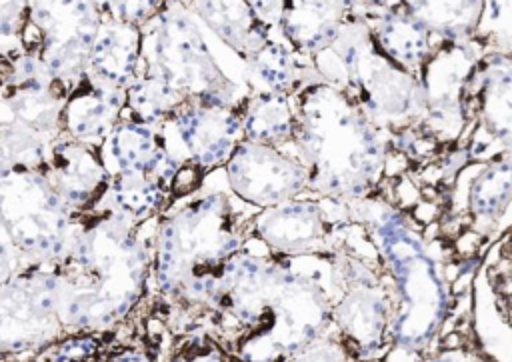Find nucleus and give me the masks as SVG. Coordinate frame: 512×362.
<instances>
[{
  "label": "nucleus",
  "mask_w": 512,
  "mask_h": 362,
  "mask_svg": "<svg viewBox=\"0 0 512 362\" xmlns=\"http://www.w3.org/2000/svg\"><path fill=\"white\" fill-rule=\"evenodd\" d=\"M50 144V140L18 122H0V170L12 166L42 168Z\"/></svg>",
  "instance_id": "c756f323"
},
{
  "label": "nucleus",
  "mask_w": 512,
  "mask_h": 362,
  "mask_svg": "<svg viewBox=\"0 0 512 362\" xmlns=\"http://www.w3.org/2000/svg\"><path fill=\"white\" fill-rule=\"evenodd\" d=\"M398 4L442 42H470L484 14V0H398Z\"/></svg>",
  "instance_id": "bb28decb"
},
{
  "label": "nucleus",
  "mask_w": 512,
  "mask_h": 362,
  "mask_svg": "<svg viewBox=\"0 0 512 362\" xmlns=\"http://www.w3.org/2000/svg\"><path fill=\"white\" fill-rule=\"evenodd\" d=\"M256 12L268 22L272 24L274 28H278V20H280V14H282V2L284 0H248Z\"/></svg>",
  "instance_id": "e433bc0d"
},
{
  "label": "nucleus",
  "mask_w": 512,
  "mask_h": 362,
  "mask_svg": "<svg viewBox=\"0 0 512 362\" xmlns=\"http://www.w3.org/2000/svg\"><path fill=\"white\" fill-rule=\"evenodd\" d=\"M426 362H474V358H472V354H468L460 348H450V350L436 354L434 358H430Z\"/></svg>",
  "instance_id": "58836bf2"
},
{
  "label": "nucleus",
  "mask_w": 512,
  "mask_h": 362,
  "mask_svg": "<svg viewBox=\"0 0 512 362\" xmlns=\"http://www.w3.org/2000/svg\"><path fill=\"white\" fill-rule=\"evenodd\" d=\"M168 4H188L190 0H166Z\"/></svg>",
  "instance_id": "a19ab883"
},
{
  "label": "nucleus",
  "mask_w": 512,
  "mask_h": 362,
  "mask_svg": "<svg viewBox=\"0 0 512 362\" xmlns=\"http://www.w3.org/2000/svg\"><path fill=\"white\" fill-rule=\"evenodd\" d=\"M292 102L294 144L308 168V190L338 202L372 198L388 168L392 136L318 74L302 78Z\"/></svg>",
  "instance_id": "f257e3e1"
},
{
  "label": "nucleus",
  "mask_w": 512,
  "mask_h": 362,
  "mask_svg": "<svg viewBox=\"0 0 512 362\" xmlns=\"http://www.w3.org/2000/svg\"><path fill=\"white\" fill-rule=\"evenodd\" d=\"M246 230L224 192H206L160 220L152 276L164 298L202 306L206 282L244 250Z\"/></svg>",
  "instance_id": "39448f33"
},
{
  "label": "nucleus",
  "mask_w": 512,
  "mask_h": 362,
  "mask_svg": "<svg viewBox=\"0 0 512 362\" xmlns=\"http://www.w3.org/2000/svg\"><path fill=\"white\" fill-rule=\"evenodd\" d=\"M198 16L186 4H166L144 28V68L186 100L240 106L238 84L214 58Z\"/></svg>",
  "instance_id": "0eeeda50"
},
{
  "label": "nucleus",
  "mask_w": 512,
  "mask_h": 362,
  "mask_svg": "<svg viewBox=\"0 0 512 362\" xmlns=\"http://www.w3.org/2000/svg\"><path fill=\"white\" fill-rule=\"evenodd\" d=\"M244 138L282 146L294 140L296 134V108L290 94L252 90L242 106Z\"/></svg>",
  "instance_id": "a878e982"
},
{
  "label": "nucleus",
  "mask_w": 512,
  "mask_h": 362,
  "mask_svg": "<svg viewBox=\"0 0 512 362\" xmlns=\"http://www.w3.org/2000/svg\"><path fill=\"white\" fill-rule=\"evenodd\" d=\"M126 90L114 88L88 72L70 88L64 104V134L88 146L102 148L108 134L122 120Z\"/></svg>",
  "instance_id": "aec40b11"
},
{
  "label": "nucleus",
  "mask_w": 512,
  "mask_h": 362,
  "mask_svg": "<svg viewBox=\"0 0 512 362\" xmlns=\"http://www.w3.org/2000/svg\"><path fill=\"white\" fill-rule=\"evenodd\" d=\"M478 32L496 46L498 54H512V0H484Z\"/></svg>",
  "instance_id": "2f4dec72"
},
{
  "label": "nucleus",
  "mask_w": 512,
  "mask_h": 362,
  "mask_svg": "<svg viewBox=\"0 0 512 362\" xmlns=\"http://www.w3.org/2000/svg\"><path fill=\"white\" fill-rule=\"evenodd\" d=\"M30 26V0H0L2 58L24 52V36Z\"/></svg>",
  "instance_id": "7c9ffc66"
},
{
  "label": "nucleus",
  "mask_w": 512,
  "mask_h": 362,
  "mask_svg": "<svg viewBox=\"0 0 512 362\" xmlns=\"http://www.w3.org/2000/svg\"><path fill=\"white\" fill-rule=\"evenodd\" d=\"M104 12L96 0H30V24L50 72L72 88L86 72Z\"/></svg>",
  "instance_id": "1a4fd4ad"
},
{
  "label": "nucleus",
  "mask_w": 512,
  "mask_h": 362,
  "mask_svg": "<svg viewBox=\"0 0 512 362\" xmlns=\"http://www.w3.org/2000/svg\"><path fill=\"white\" fill-rule=\"evenodd\" d=\"M232 194L256 208H268L300 196L310 186L308 168L280 146L244 138L224 164Z\"/></svg>",
  "instance_id": "f8f14e48"
},
{
  "label": "nucleus",
  "mask_w": 512,
  "mask_h": 362,
  "mask_svg": "<svg viewBox=\"0 0 512 362\" xmlns=\"http://www.w3.org/2000/svg\"><path fill=\"white\" fill-rule=\"evenodd\" d=\"M348 220H336L320 200L296 196L262 208L252 218V230L274 254L294 258L336 250V232L346 230Z\"/></svg>",
  "instance_id": "4468645a"
},
{
  "label": "nucleus",
  "mask_w": 512,
  "mask_h": 362,
  "mask_svg": "<svg viewBox=\"0 0 512 362\" xmlns=\"http://www.w3.org/2000/svg\"><path fill=\"white\" fill-rule=\"evenodd\" d=\"M144 66V28L104 16L90 50L88 74L120 90L138 78Z\"/></svg>",
  "instance_id": "4be33fe9"
},
{
  "label": "nucleus",
  "mask_w": 512,
  "mask_h": 362,
  "mask_svg": "<svg viewBox=\"0 0 512 362\" xmlns=\"http://www.w3.org/2000/svg\"><path fill=\"white\" fill-rule=\"evenodd\" d=\"M474 334L490 362H512V228L496 238L472 282Z\"/></svg>",
  "instance_id": "ddd939ff"
},
{
  "label": "nucleus",
  "mask_w": 512,
  "mask_h": 362,
  "mask_svg": "<svg viewBox=\"0 0 512 362\" xmlns=\"http://www.w3.org/2000/svg\"><path fill=\"white\" fill-rule=\"evenodd\" d=\"M394 302L380 282L348 284L338 296L332 322L360 360H372L390 336Z\"/></svg>",
  "instance_id": "6ab92c4d"
},
{
  "label": "nucleus",
  "mask_w": 512,
  "mask_h": 362,
  "mask_svg": "<svg viewBox=\"0 0 512 362\" xmlns=\"http://www.w3.org/2000/svg\"><path fill=\"white\" fill-rule=\"evenodd\" d=\"M104 16L136 24V26H146L152 18H156L164 8L166 0H96Z\"/></svg>",
  "instance_id": "473e14b6"
},
{
  "label": "nucleus",
  "mask_w": 512,
  "mask_h": 362,
  "mask_svg": "<svg viewBox=\"0 0 512 362\" xmlns=\"http://www.w3.org/2000/svg\"><path fill=\"white\" fill-rule=\"evenodd\" d=\"M80 216L40 168L0 170L2 236L18 250L22 268L64 262L72 250Z\"/></svg>",
  "instance_id": "423d86ee"
},
{
  "label": "nucleus",
  "mask_w": 512,
  "mask_h": 362,
  "mask_svg": "<svg viewBox=\"0 0 512 362\" xmlns=\"http://www.w3.org/2000/svg\"><path fill=\"white\" fill-rule=\"evenodd\" d=\"M138 224L114 212L80 216L72 250L58 264L62 276L60 320L66 330L90 332L122 320L140 300L154 244Z\"/></svg>",
  "instance_id": "f03ea898"
},
{
  "label": "nucleus",
  "mask_w": 512,
  "mask_h": 362,
  "mask_svg": "<svg viewBox=\"0 0 512 362\" xmlns=\"http://www.w3.org/2000/svg\"><path fill=\"white\" fill-rule=\"evenodd\" d=\"M310 60L320 78L348 92L390 136L422 128L426 96L420 76L386 54L362 14L354 12L336 40Z\"/></svg>",
  "instance_id": "20e7f679"
},
{
  "label": "nucleus",
  "mask_w": 512,
  "mask_h": 362,
  "mask_svg": "<svg viewBox=\"0 0 512 362\" xmlns=\"http://www.w3.org/2000/svg\"><path fill=\"white\" fill-rule=\"evenodd\" d=\"M98 362H152V360H150L148 354L142 352V350H136V348H120V350H116V352H112V354L100 358Z\"/></svg>",
  "instance_id": "4c0bfd02"
},
{
  "label": "nucleus",
  "mask_w": 512,
  "mask_h": 362,
  "mask_svg": "<svg viewBox=\"0 0 512 362\" xmlns=\"http://www.w3.org/2000/svg\"><path fill=\"white\" fill-rule=\"evenodd\" d=\"M96 352H98V340L88 334H80V336L60 340L52 350L50 362H86Z\"/></svg>",
  "instance_id": "f704fd0d"
},
{
  "label": "nucleus",
  "mask_w": 512,
  "mask_h": 362,
  "mask_svg": "<svg viewBox=\"0 0 512 362\" xmlns=\"http://www.w3.org/2000/svg\"><path fill=\"white\" fill-rule=\"evenodd\" d=\"M170 190V186L146 174H112L102 198L92 212H114L140 224L164 210L170 198Z\"/></svg>",
  "instance_id": "393cba45"
},
{
  "label": "nucleus",
  "mask_w": 512,
  "mask_h": 362,
  "mask_svg": "<svg viewBox=\"0 0 512 362\" xmlns=\"http://www.w3.org/2000/svg\"><path fill=\"white\" fill-rule=\"evenodd\" d=\"M462 188L464 214L472 222V232L498 238L512 228V154H498L464 166Z\"/></svg>",
  "instance_id": "a211bd4d"
},
{
  "label": "nucleus",
  "mask_w": 512,
  "mask_h": 362,
  "mask_svg": "<svg viewBox=\"0 0 512 362\" xmlns=\"http://www.w3.org/2000/svg\"><path fill=\"white\" fill-rule=\"evenodd\" d=\"M366 18L380 46L406 70L420 74L434 52L432 34L402 4L392 2L378 8H356Z\"/></svg>",
  "instance_id": "b1692460"
},
{
  "label": "nucleus",
  "mask_w": 512,
  "mask_h": 362,
  "mask_svg": "<svg viewBox=\"0 0 512 362\" xmlns=\"http://www.w3.org/2000/svg\"><path fill=\"white\" fill-rule=\"evenodd\" d=\"M242 106L186 100L160 126L168 148L202 174L224 166L244 140Z\"/></svg>",
  "instance_id": "9d476101"
},
{
  "label": "nucleus",
  "mask_w": 512,
  "mask_h": 362,
  "mask_svg": "<svg viewBox=\"0 0 512 362\" xmlns=\"http://www.w3.org/2000/svg\"><path fill=\"white\" fill-rule=\"evenodd\" d=\"M284 362H346V350L336 338H320Z\"/></svg>",
  "instance_id": "c9c22d12"
},
{
  "label": "nucleus",
  "mask_w": 512,
  "mask_h": 362,
  "mask_svg": "<svg viewBox=\"0 0 512 362\" xmlns=\"http://www.w3.org/2000/svg\"><path fill=\"white\" fill-rule=\"evenodd\" d=\"M472 86L480 126L466 148L472 160L512 154V54L494 52L478 64Z\"/></svg>",
  "instance_id": "2eb2a0df"
},
{
  "label": "nucleus",
  "mask_w": 512,
  "mask_h": 362,
  "mask_svg": "<svg viewBox=\"0 0 512 362\" xmlns=\"http://www.w3.org/2000/svg\"><path fill=\"white\" fill-rule=\"evenodd\" d=\"M170 362H232V356L214 338L192 334L188 340L180 342Z\"/></svg>",
  "instance_id": "72a5a7b5"
},
{
  "label": "nucleus",
  "mask_w": 512,
  "mask_h": 362,
  "mask_svg": "<svg viewBox=\"0 0 512 362\" xmlns=\"http://www.w3.org/2000/svg\"><path fill=\"white\" fill-rule=\"evenodd\" d=\"M184 102L186 98L180 92L144 68L126 90V106L122 118L160 128Z\"/></svg>",
  "instance_id": "c85d7f7f"
},
{
  "label": "nucleus",
  "mask_w": 512,
  "mask_h": 362,
  "mask_svg": "<svg viewBox=\"0 0 512 362\" xmlns=\"http://www.w3.org/2000/svg\"><path fill=\"white\" fill-rule=\"evenodd\" d=\"M386 4H392V2L390 0H356V8H378Z\"/></svg>",
  "instance_id": "ea45409f"
},
{
  "label": "nucleus",
  "mask_w": 512,
  "mask_h": 362,
  "mask_svg": "<svg viewBox=\"0 0 512 362\" xmlns=\"http://www.w3.org/2000/svg\"><path fill=\"white\" fill-rule=\"evenodd\" d=\"M106 170L112 174L138 172L174 188L182 162L168 148L160 128L122 118L100 148Z\"/></svg>",
  "instance_id": "f3484780"
},
{
  "label": "nucleus",
  "mask_w": 512,
  "mask_h": 362,
  "mask_svg": "<svg viewBox=\"0 0 512 362\" xmlns=\"http://www.w3.org/2000/svg\"><path fill=\"white\" fill-rule=\"evenodd\" d=\"M244 66L252 90H270L292 96L304 78L296 52L286 42L274 38L252 54Z\"/></svg>",
  "instance_id": "cd10ccee"
},
{
  "label": "nucleus",
  "mask_w": 512,
  "mask_h": 362,
  "mask_svg": "<svg viewBox=\"0 0 512 362\" xmlns=\"http://www.w3.org/2000/svg\"><path fill=\"white\" fill-rule=\"evenodd\" d=\"M350 218L364 226L394 286L390 340L408 352L424 350L450 312V278L418 226L380 198L346 202Z\"/></svg>",
  "instance_id": "7ed1b4c3"
},
{
  "label": "nucleus",
  "mask_w": 512,
  "mask_h": 362,
  "mask_svg": "<svg viewBox=\"0 0 512 362\" xmlns=\"http://www.w3.org/2000/svg\"><path fill=\"white\" fill-rule=\"evenodd\" d=\"M478 54L470 42H442L420 70L426 96L422 130L436 142L456 140L466 126V98L478 68Z\"/></svg>",
  "instance_id": "9b49d317"
},
{
  "label": "nucleus",
  "mask_w": 512,
  "mask_h": 362,
  "mask_svg": "<svg viewBox=\"0 0 512 362\" xmlns=\"http://www.w3.org/2000/svg\"><path fill=\"white\" fill-rule=\"evenodd\" d=\"M356 12V0H284L278 30L300 56L328 48L342 24Z\"/></svg>",
  "instance_id": "412c9836"
},
{
  "label": "nucleus",
  "mask_w": 512,
  "mask_h": 362,
  "mask_svg": "<svg viewBox=\"0 0 512 362\" xmlns=\"http://www.w3.org/2000/svg\"><path fill=\"white\" fill-rule=\"evenodd\" d=\"M186 6L242 62L272 40L274 26L248 0H190Z\"/></svg>",
  "instance_id": "5701e85b"
},
{
  "label": "nucleus",
  "mask_w": 512,
  "mask_h": 362,
  "mask_svg": "<svg viewBox=\"0 0 512 362\" xmlns=\"http://www.w3.org/2000/svg\"><path fill=\"white\" fill-rule=\"evenodd\" d=\"M60 304L62 276L58 264L26 266L2 282V354L34 352L66 332Z\"/></svg>",
  "instance_id": "6e6552de"
},
{
  "label": "nucleus",
  "mask_w": 512,
  "mask_h": 362,
  "mask_svg": "<svg viewBox=\"0 0 512 362\" xmlns=\"http://www.w3.org/2000/svg\"><path fill=\"white\" fill-rule=\"evenodd\" d=\"M40 170L76 214L92 212L110 182L100 148L88 146L68 134H62L50 144Z\"/></svg>",
  "instance_id": "dca6fc26"
}]
</instances>
